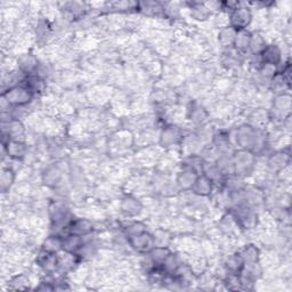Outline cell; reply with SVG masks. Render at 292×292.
Masks as SVG:
<instances>
[{"label": "cell", "mask_w": 292, "mask_h": 292, "mask_svg": "<svg viewBox=\"0 0 292 292\" xmlns=\"http://www.w3.org/2000/svg\"><path fill=\"white\" fill-rule=\"evenodd\" d=\"M236 30L233 29L232 27H229V29H224L220 31L219 34V41L224 45L227 44H234L235 37H236Z\"/></svg>", "instance_id": "obj_8"}, {"label": "cell", "mask_w": 292, "mask_h": 292, "mask_svg": "<svg viewBox=\"0 0 292 292\" xmlns=\"http://www.w3.org/2000/svg\"><path fill=\"white\" fill-rule=\"evenodd\" d=\"M195 186V191L197 193L202 194V195H206L209 194V192L211 191V180L206 177H201V178H197L194 183Z\"/></svg>", "instance_id": "obj_6"}, {"label": "cell", "mask_w": 292, "mask_h": 292, "mask_svg": "<svg viewBox=\"0 0 292 292\" xmlns=\"http://www.w3.org/2000/svg\"><path fill=\"white\" fill-rule=\"evenodd\" d=\"M129 237H130L131 245H133L137 251H141V252L151 251L152 249L154 248L153 247V245L155 244L154 237L144 232V231L141 233L129 235Z\"/></svg>", "instance_id": "obj_1"}, {"label": "cell", "mask_w": 292, "mask_h": 292, "mask_svg": "<svg viewBox=\"0 0 292 292\" xmlns=\"http://www.w3.org/2000/svg\"><path fill=\"white\" fill-rule=\"evenodd\" d=\"M251 13L248 8H234L231 15V27L236 31L244 30L251 22Z\"/></svg>", "instance_id": "obj_2"}, {"label": "cell", "mask_w": 292, "mask_h": 292, "mask_svg": "<svg viewBox=\"0 0 292 292\" xmlns=\"http://www.w3.org/2000/svg\"><path fill=\"white\" fill-rule=\"evenodd\" d=\"M7 98L10 104L24 105L32 98V90L29 87H14L7 94Z\"/></svg>", "instance_id": "obj_3"}, {"label": "cell", "mask_w": 292, "mask_h": 292, "mask_svg": "<svg viewBox=\"0 0 292 292\" xmlns=\"http://www.w3.org/2000/svg\"><path fill=\"white\" fill-rule=\"evenodd\" d=\"M265 47H266L265 40H263V38L261 34L251 35L250 46H249V48H251L252 53H255V54H262Z\"/></svg>", "instance_id": "obj_7"}, {"label": "cell", "mask_w": 292, "mask_h": 292, "mask_svg": "<svg viewBox=\"0 0 292 292\" xmlns=\"http://www.w3.org/2000/svg\"><path fill=\"white\" fill-rule=\"evenodd\" d=\"M251 40V34L245 30H240L236 32V37H235L234 45L235 47L240 51H244V49L249 48Z\"/></svg>", "instance_id": "obj_5"}, {"label": "cell", "mask_w": 292, "mask_h": 292, "mask_svg": "<svg viewBox=\"0 0 292 292\" xmlns=\"http://www.w3.org/2000/svg\"><path fill=\"white\" fill-rule=\"evenodd\" d=\"M263 62L267 65H277L281 62V49L276 45L266 46L262 53Z\"/></svg>", "instance_id": "obj_4"}]
</instances>
